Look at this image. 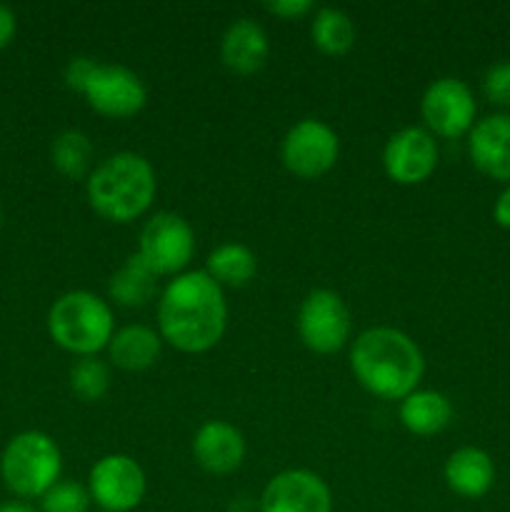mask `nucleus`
Wrapping results in <instances>:
<instances>
[{
	"label": "nucleus",
	"mask_w": 510,
	"mask_h": 512,
	"mask_svg": "<svg viewBox=\"0 0 510 512\" xmlns=\"http://www.w3.org/2000/svg\"><path fill=\"white\" fill-rule=\"evenodd\" d=\"M228 323L223 288L205 270L180 273L165 285L158 303V333L180 353L215 348Z\"/></svg>",
	"instance_id": "1"
},
{
	"label": "nucleus",
	"mask_w": 510,
	"mask_h": 512,
	"mask_svg": "<svg viewBox=\"0 0 510 512\" xmlns=\"http://www.w3.org/2000/svg\"><path fill=\"white\" fill-rule=\"evenodd\" d=\"M350 370L375 398L403 400L418 390L425 360L410 335L398 328L378 325L355 338L350 350Z\"/></svg>",
	"instance_id": "2"
},
{
	"label": "nucleus",
	"mask_w": 510,
	"mask_h": 512,
	"mask_svg": "<svg viewBox=\"0 0 510 512\" xmlns=\"http://www.w3.org/2000/svg\"><path fill=\"white\" fill-rule=\"evenodd\" d=\"M158 180L150 160L143 155L115 153L90 170L85 193L90 208L113 223H130L153 205Z\"/></svg>",
	"instance_id": "3"
},
{
	"label": "nucleus",
	"mask_w": 510,
	"mask_h": 512,
	"mask_svg": "<svg viewBox=\"0 0 510 512\" xmlns=\"http://www.w3.org/2000/svg\"><path fill=\"white\" fill-rule=\"evenodd\" d=\"M48 333L68 353L90 358L115 335L113 310L90 290H70L50 305Z\"/></svg>",
	"instance_id": "4"
},
{
	"label": "nucleus",
	"mask_w": 510,
	"mask_h": 512,
	"mask_svg": "<svg viewBox=\"0 0 510 512\" xmlns=\"http://www.w3.org/2000/svg\"><path fill=\"white\" fill-rule=\"evenodd\" d=\"M63 455L58 443L40 430L20 433L5 445L0 458V475L8 490L18 498H43L55 483H60Z\"/></svg>",
	"instance_id": "5"
},
{
	"label": "nucleus",
	"mask_w": 510,
	"mask_h": 512,
	"mask_svg": "<svg viewBox=\"0 0 510 512\" xmlns=\"http://www.w3.org/2000/svg\"><path fill=\"white\" fill-rule=\"evenodd\" d=\"M195 233L178 213H155L140 230L138 255L155 275H180L193 260Z\"/></svg>",
	"instance_id": "6"
},
{
	"label": "nucleus",
	"mask_w": 510,
	"mask_h": 512,
	"mask_svg": "<svg viewBox=\"0 0 510 512\" xmlns=\"http://www.w3.org/2000/svg\"><path fill=\"white\" fill-rule=\"evenodd\" d=\"M350 310L333 290H313L298 310V335L313 353L328 355L343 348L350 338Z\"/></svg>",
	"instance_id": "7"
},
{
	"label": "nucleus",
	"mask_w": 510,
	"mask_h": 512,
	"mask_svg": "<svg viewBox=\"0 0 510 512\" xmlns=\"http://www.w3.org/2000/svg\"><path fill=\"white\" fill-rule=\"evenodd\" d=\"M340 153V140L328 123L318 118H305L285 133L280 145L283 165L298 178H320L335 165Z\"/></svg>",
	"instance_id": "8"
},
{
	"label": "nucleus",
	"mask_w": 510,
	"mask_h": 512,
	"mask_svg": "<svg viewBox=\"0 0 510 512\" xmlns=\"http://www.w3.org/2000/svg\"><path fill=\"white\" fill-rule=\"evenodd\" d=\"M88 493L103 512H130L145 498V473L130 455L110 453L90 468Z\"/></svg>",
	"instance_id": "9"
},
{
	"label": "nucleus",
	"mask_w": 510,
	"mask_h": 512,
	"mask_svg": "<svg viewBox=\"0 0 510 512\" xmlns=\"http://www.w3.org/2000/svg\"><path fill=\"white\" fill-rule=\"evenodd\" d=\"M420 113L428 125V133L440 135V138H460L473 130L478 105H475L473 90L463 80L438 78L425 88Z\"/></svg>",
	"instance_id": "10"
},
{
	"label": "nucleus",
	"mask_w": 510,
	"mask_h": 512,
	"mask_svg": "<svg viewBox=\"0 0 510 512\" xmlns=\"http://www.w3.org/2000/svg\"><path fill=\"white\" fill-rule=\"evenodd\" d=\"M90 108L105 118H130L140 113L148 100L145 83L125 65L95 63L83 93Z\"/></svg>",
	"instance_id": "11"
},
{
	"label": "nucleus",
	"mask_w": 510,
	"mask_h": 512,
	"mask_svg": "<svg viewBox=\"0 0 510 512\" xmlns=\"http://www.w3.org/2000/svg\"><path fill=\"white\" fill-rule=\"evenodd\" d=\"M383 168L393 183L418 185L438 168V143L433 133L410 125L388 138L383 148Z\"/></svg>",
	"instance_id": "12"
},
{
	"label": "nucleus",
	"mask_w": 510,
	"mask_h": 512,
	"mask_svg": "<svg viewBox=\"0 0 510 512\" xmlns=\"http://www.w3.org/2000/svg\"><path fill=\"white\" fill-rule=\"evenodd\" d=\"M260 512H333V495L320 475L283 470L263 488Z\"/></svg>",
	"instance_id": "13"
},
{
	"label": "nucleus",
	"mask_w": 510,
	"mask_h": 512,
	"mask_svg": "<svg viewBox=\"0 0 510 512\" xmlns=\"http://www.w3.org/2000/svg\"><path fill=\"white\" fill-rule=\"evenodd\" d=\"M195 463L213 475H228L243 465L245 438L235 425L225 420H208L193 438Z\"/></svg>",
	"instance_id": "14"
},
{
	"label": "nucleus",
	"mask_w": 510,
	"mask_h": 512,
	"mask_svg": "<svg viewBox=\"0 0 510 512\" xmlns=\"http://www.w3.org/2000/svg\"><path fill=\"white\" fill-rule=\"evenodd\" d=\"M468 153L480 173L510 180V115H488L470 130Z\"/></svg>",
	"instance_id": "15"
},
{
	"label": "nucleus",
	"mask_w": 510,
	"mask_h": 512,
	"mask_svg": "<svg viewBox=\"0 0 510 512\" xmlns=\"http://www.w3.org/2000/svg\"><path fill=\"white\" fill-rule=\"evenodd\" d=\"M268 55V35L250 18L233 20L223 33V40H220V58H223L225 68L235 75L258 73Z\"/></svg>",
	"instance_id": "16"
},
{
	"label": "nucleus",
	"mask_w": 510,
	"mask_h": 512,
	"mask_svg": "<svg viewBox=\"0 0 510 512\" xmlns=\"http://www.w3.org/2000/svg\"><path fill=\"white\" fill-rule=\"evenodd\" d=\"M445 483L455 495L465 500H478L490 493L495 483V465L485 450L460 448L445 463Z\"/></svg>",
	"instance_id": "17"
},
{
	"label": "nucleus",
	"mask_w": 510,
	"mask_h": 512,
	"mask_svg": "<svg viewBox=\"0 0 510 512\" xmlns=\"http://www.w3.org/2000/svg\"><path fill=\"white\" fill-rule=\"evenodd\" d=\"M160 348H163V338L148 325H125L115 330L108 343L110 363L128 373L148 370L160 358Z\"/></svg>",
	"instance_id": "18"
},
{
	"label": "nucleus",
	"mask_w": 510,
	"mask_h": 512,
	"mask_svg": "<svg viewBox=\"0 0 510 512\" xmlns=\"http://www.w3.org/2000/svg\"><path fill=\"white\" fill-rule=\"evenodd\" d=\"M453 420V405L438 390H415L400 400V423L413 435H428L445 430Z\"/></svg>",
	"instance_id": "19"
},
{
	"label": "nucleus",
	"mask_w": 510,
	"mask_h": 512,
	"mask_svg": "<svg viewBox=\"0 0 510 512\" xmlns=\"http://www.w3.org/2000/svg\"><path fill=\"white\" fill-rule=\"evenodd\" d=\"M155 288H158V275L138 253H133L110 278L108 295L113 303L125 305V308H140L153 298Z\"/></svg>",
	"instance_id": "20"
},
{
	"label": "nucleus",
	"mask_w": 510,
	"mask_h": 512,
	"mask_svg": "<svg viewBox=\"0 0 510 512\" xmlns=\"http://www.w3.org/2000/svg\"><path fill=\"white\" fill-rule=\"evenodd\" d=\"M205 273L223 288V285H240L250 283L253 275L258 273V258L253 250L243 243H223L208 255Z\"/></svg>",
	"instance_id": "21"
},
{
	"label": "nucleus",
	"mask_w": 510,
	"mask_h": 512,
	"mask_svg": "<svg viewBox=\"0 0 510 512\" xmlns=\"http://www.w3.org/2000/svg\"><path fill=\"white\" fill-rule=\"evenodd\" d=\"M310 35L325 55H343L355 43V23L345 10L320 8L313 18Z\"/></svg>",
	"instance_id": "22"
},
{
	"label": "nucleus",
	"mask_w": 510,
	"mask_h": 512,
	"mask_svg": "<svg viewBox=\"0 0 510 512\" xmlns=\"http://www.w3.org/2000/svg\"><path fill=\"white\" fill-rule=\"evenodd\" d=\"M93 143H90L88 135L83 130H65L58 138L53 140V150H50V158L53 165L58 168V173H63L65 178H85L90 175V163H93Z\"/></svg>",
	"instance_id": "23"
},
{
	"label": "nucleus",
	"mask_w": 510,
	"mask_h": 512,
	"mask_svg": "<svg viewBox=\"0 0 510 512\" xmlns=\"http://www.w3.org/2000/svg\"><path fill=\"white\" fill-rule=\"evenodd\" d=\"M70 390L78 395L83 403H95L110 390V368L95 355L80 358L70 368Z\"/></svg>",
	"instance_id": "24"
},
{
	"label": "nucleus",
	"mask_w": 510,
	"mask_h": 512,
	"mask_svg": "<svg viewBox=\"0 0 510 512\" xmlns=\"http://www.w3.org/2000/svg\"><path fill=\"white\" fill-rule=\"evenodd\" d=\"M90 505H93V498L88 493V485L73 483V480H60L40 498V512H90Z\"/></svg>",
	"instance_id": "25"
},
{
	"label": "nucleus",
	"mask_w": 510,
	"mask_h": 512,
	"mask_svg": "<svg viewBox=\"0 0 510 512\" xmlns=\"http://www.w3.org/2000/svg\"><path fill=\"white\" fill-rule=\"evenodd\" d=\"M483 93L490 103L510 105V60H498L485 70Z\"/></svg>",
	"instance_id": "26"
},
{
	"label": "nucleus",
	"mask_w": 510,
	"mask_h": 512,
	"mask_svg": "<svg viewBox=\"0 0 510 512\" xmlns=\"http://www.w3.org/2000/svg\"><path fill=\"white\" fill-rule=\"evenodd\" d=\"M93 68H95L93 58H85V55L70 58L68 65H65V73H63L65 85H68L70 90H75V93H83V88H85V83H88Z\"/></svg>",
	"instance_id": "27"
},
{
	"label": "nucleus",
	"mask_w": 510,
	"mask_h": 512,
	"mask_svg": "<svg viewBox=\"0 0 510 512\" xmlns=\"http://www.w3.org/2000/svg\"><path fill=\"white\" fill-rule=\"evenodd\" d=\"M265 10L278 15V18L298 20L313 10V3L310 0H273V3H265Z\"/></svg>",
	"instance_id": "28"
},
{
	"label": "nucleus",
	"mask_w": 510,
	"mask_h": 512,
	"mask_svg": "<svg viewBox=\"0 0 510 512\" xmlns=\"http://www.w3.org/2000/svg\"><path fill=\"white\" fill-rule=\"evenodd\" d=\"M493 218H495V223L500 225V228L510 230V185L503 190V193L498 195V200H495Z\"/></svg>",
	"instance_id": "29"
},
{
	"label": "nucleus",
	"mask_w": 510,
	"mask_h": 512,
	"mask_svg": "<svg viewBox=\"0 0 510 512\" xmlns=\"http://www.w3.org/2000/svg\"><path fill=\"white\" fill-rule=\"evenodd\" d=\"M15 35V13L8 5L0 3V50L13 40Z\"/></svg>",
	"instance_id": "30"
},
{
	"label": "nucleus",
	"mask_w": 510,
	"mask_h": 512,
	"mask_svg": "<svg viewBox=\"0 0 510 512\" xmlns=\"http://www.w3.org/2000/svg\"><path fill=\"white\" fill-rule=\"evenodd\" d=\"M0 512H35V508H30L28 503H20V500H13V503L0 505Z\"/></svg>",
	"instance_id": "31"
},
{
	"label": "nucleus",
	"mask_w": 510,
	"mask_h": 512,
	"mask_svg": "<svg viewBox=\"0 0 510 512\" xmlns=\"http://www.w3.org/2000/svg\"><path fill=\"white\" fill-rule=\"evenodd\" d=\"M0 218H3V213H0Z\"/></svg>",
	"instance_id": "32"
}]
</instances>
